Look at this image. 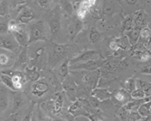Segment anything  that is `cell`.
<instances>
[{
	"label": "cell",
	"instance_id": "cell-1",
	"mask_svg": "<svg viewBox=\"0 0 151 121\" xmlns=\"http://www.w3.org/2000/svg\"><path fill=\"white\" fill-rule=\"evenodd\" d=\"M30 39L29 43H34L36 41H45L46 40V33L45 23L43 21H39L34 24L30 28Z\"/></svg>",
	"mask_w": 151,
	"mask_h": 121
},
{
	"label": "cell",
	"instance_id": "cell-2",
	"mask_svg": "<svg viewBox=\"0 0 151 121\" xmlns=\"http://www.w3.org/2000/svg\"><path fill=\"white\" fill-rule=\"evenodd\" d=\"M20 47L21 46L12 34H1V49L7 50L13 53H17L19 52Z\"/></svg>",
	"mask_w": 151,
	"mask_h": 121
},
{
	"label": "cell",
	"instance_id": "cell-3",
	"mask_svg": "<svg viewBox=\"0 0 151 121\" xmlns=\"http://www.w3.org/2000/svg\"><path fill=\"white\" fill-rule=\"evenodd\" d=\"M100 53L94 50H85L70 60V64L85 62L89 61H97L100 59Z\"/></svg>",
	"mask_w": 151,
	"mask_h": 121
},
{
	"label": "cell",
	"instance_id": "cell-4",
	"mask_svg": "<svg viewBox=\"0 0 151 121\" xmlns=\"http://www.w3.org/2000/svg\"><path fill=\"white\" fill-rule=\"evenodd\" d=\"M58 8L59 6H56L52 10L49 18V29L52 37H55L61 30V19Z\"/></svg>",
	"mask_w": 151,
	"mask_h": 121
},
{
	"label": "cell",
	"instance_id": "cell-5",
	"mask_svg": "<svg viewBox=\"0 0 151 121\" xmlns=\"http://www.w3.org/2000/svg\"><path fill=\"white\" fill-rule=\"evenodd\" d=\"M101 69L88 72L84 76L82 77V82H83L91 90L97 88L100 82V79L101 78Z\"/></svg>",
	"mask_w": 151,
	"mask_h": 121
},
{
	"label": "cell",
	"instance_id": "cell-6",
	"mask_svg": "<svg viewBox=\"0 0 151 121\" xmlns=\"http://www.w3.org/2000/svg\"><path fill=\"white\" fill-rule=\"evenodd\" d=\"M102 64H101L100 61H89L85 62H80V63H74V64H70V70L73 71H95L101 69Z\"/></svg>",
	"mask_w": 151,
	"mask_h": 121
},
{
	"label": "cell",
	"instance_id": "cell-7",
	"mask_svg": "<svg viewBox=\"0 0 151 121\" xmlns=\"http://www.w3.org/2000/svg\"><path fill=\"white\" fill-rule=\"evenodd\" d=\"M49 90V84L45 79H40L31 86V93L34 96L42 97Z\"/></svg>",
	"mask_w": 151,
	"mask_h": 121
},
{
	"label": "cell",
	"instance_id": "cell-8",
	"mask_svg": "<svg viewBox=\"0 0 151 121\" xmlns=\"http://www.w3.org/2000/svg\"><path fill=\"white\" fill-rule=\"evenodd\" d=\"M111 99L114 102L124 106L129 101H130V99L132 98H131L130 93L128 92L125 89H120L111 93Z\"/></svg>",
	"mask_w": 151,
	"mask_h": 121
},
{
	"label": "cell",
	"instance_id": "cell-9",
	"mask_svg": "<svg viewBox=\"0 0 151 121\" xmlns=\"http://www.w3.org/2000/svg\"><path fill=\"white\" fill-rule=\"evenodd\" d=\"M63 88L65 92L66 95L69 97L70 100H73V101L75 100V95H76V91H77V84L74 80H73L71 78H66L63 82Z\"/></svg>",
	"mask_w": 151,
	"mask_h": 121
},
{
	"label": "cell",
	"instance_id": "cell-10",
	"mask_svg": "<svg viewBox=\"0 0 151 121\" xmlns=\"http://www.w3.org/2000/svg\"><path fill=\"white\" fill-rule=\"evenodd\" d=\"M83 28V23L81 19L74 18L71 21L69 26H68V35H69L71 40H73L76 35Z\"/></svg>",
	"mask_w": 151,
	"mask_h": 121
},
{
	"label": "cell",
	"instance_id": "cell-11",
	"mask_svg": "<svg viewBox=\"0 0 151 121\" xmlns=\"http://www.w3.org/2000/svg\"><path fill=\"white\" fill-rule=\"evenodd\" d=\"M35 19V15L32 9L27 6H23L18 14L17 20L21 24H29Z\"/></svg>",
	"mask_w": 151,
	"mask_h": 121
},
{
	"label": "cell",
	"instance_id": "cell-12",
	"mask_svg": "<svg viewBox=\"0 0 151 121\" xmlns=\"http://www.w3.org/2000/svg\"><path fill=\"white\" fill-rule=\"evenodd\" d=\"M14 37L16 38V40L17 41V43L19 44V45L21 47H27V45H28L29 43V39H30V35H28V34H27V32L23 29L22 27H20L19 29H17V31L11 33Z\"/></svg>",
	"mask_w": 151,
	"mask_h": 121
},
{
	"label": "cell",
	"instance_id": "cell-13",
	"mask_svg": "<svg viewBox=\"0 0 151 121\" xmlns=\"http://www.w3.org/2000/svg\"><path fill=\"white\" fill-rule=\"evenodd\" d=\"M68 113H70L73 117H78V116H84L86 117L89 113L84 110V107H82L81 102L80 99H77L73 102V104L68 107Z\"/></svg>",
	"mask_w": 151,
	"mask_h": 121
},
{
	"label": "cell",
	"instance_id": "cell-14",
	"mask_svg": "<svg viewBox=\"0 0 151 121\" xmlns=\"http://www.w3.org/2000/svg\"><path fill=\"white\" fill-rule=\"evenodd\" d=\"M91 96L98 99L101 101H106L111 98V93L107 89L103 88H95L91 91Z\"/></svg>",
	"mask_w": 151,
	"mask_h": 121
},
{
	"label": "cell",
	"instance_id": "cell-15",
	"mask_svg": "<svg viewBox=\"0 0 151 121\" xmlns=\"http://www.w3.org/2000/svg\"><path fill=\"white\" fill-rule=\"evenodd\" d=\"M27 63H28V54H27V47H24L20 52L17 62H16V70H24L26 68Z\"/></svg>",
	"mask_w": 151,
	"mask_h": 121
},
{
	"label": "cell",
	"instance_id": "cell-16",
	"mask_svg": "<svg viewBox=\"0 0 151 121\" xmlns=\"http://www.w3.org/2000/svg\"><path fill=\"white\" fill-rule=\"evenodd\" d=\"M147 15L146 13L142 10H139L138 12H136L133 18H134V24H135V27L142 30L143 28H145V25H146V19H147Z\"/></svg>",
	"mask_w": 151,
	"mask_h": 121
},
{
	"label": "cell",
	"instance_id": "cell-17",
	"mask_svg": "<svg viewBox=\"0 0 151 121\" xmlns=\"http://www.w3.org/2000/svg\"><path fill=\"white\" fill-rule=\"evenodd\" d=\"M68 44H59L56 43L52 44V58L54 59H60L68 49Z\"/></svg>",
	"mask_w": 151,
	"mask_h": 121
},
{
	"label": "cell",
	"instance_id": "cell-18",
	"mask_svg": "<svg viewBox=\"0 0 151 121\" xmlns=\"http://www.w3.org/2000/svg\"><path fill=\"white\" fill-rule=\"evenodd\" d=\"M140 33H141V30L136 28V27H134L132 30H130L129 32H126L125 35L128 37L129 41V44H130V45L132 47L139 44V38H140Z\"/></svg>",
	"mask_w": 151,
	"mask_h": 121
},
{
	"label": "cell",
	"instance_id": "cell-19",
	"mask_svg": "<svg viewBox=\"0 0 151 121\" xmlns=\"http://www.w3.org/2000/svg\"><path fill=\"white\" fill-rule=\"evenodd\" d=\"M55 99L52 101V110L54 114H58L62 111L63 105V100H64V95L63 92H58L55 94Z\"/></svg>",
	"mask_w": 151,
	"mask_h": 121
},
{
	"label": "cell",
	"instance_id": "cell-20",
	"mask_svg": "<svg viewBox=\"0 0 151 121\" xmlns=\"http://www.w3.org/2000/svg\"><path fill=\"white\" fill-rule=\"evenodd\" d=\"M24 73H25L26 79L28 80H31V82H35L36 80L40 79L41 72H39V70L36 68V67H32V68L26 67L24 69Z\"/></svg>",
	"mask_w": 151,
	"mask_h": 121
},
{
	"label": "cell",
	"instance_id": "cell-21",
	"mask_svg": "<svg viewBox=\"0 0 151 121\" xmlns=\"http://www.w3.org/2000/svg\"><path fill=\"white\" fill-rule=\"evenodd\" d=\"M148 100H150L149 98L148 99H143V100H132L129 101L127 104H125L123 107H124L125 109L129 111H138V109L139 107V106L142 103L148 101Z\"/></svg>",
	"mask_w": 151,
	"mask_h": 121
},
{
	"label": "cell",
	"instance_id": "cell-22",
	"mask_svg": "<svg viewBox=\"0 0 151 121\" xmlns=\"http://www.w3.org/2000/svg\"><path fill=\"white\" fill-rule=\"evenodd\" d=\"M69 70H70V60L67 59L61 64V66L58 69V75H59L60 79H62V82H63V80L68 77Z\"/></svg>",
	"mask_w": 151,
	"mask_h": 121
},
{
	"label": "cell",
	"instance_id": "cell-23",
	"mask_svg": "<svg viewBox=\"0 0 151 121\" xmlns=\"http://www.w3.org/2000/svg\"><path fill=\"white\" fill-rule=\"evenodd\" d=\"M150 110H151V101H146L142 103L139 107L138 109V112L142 117H147L150 115Z\"/></svg>",
	"mask_w": 151,
	"mask_h": 121
},
{
	"label": "cell",
	"instance_id": "cell-24",
	"mask_svg": "<svg viewBox=\"0 0 151 121\" xmlns=\"http://www.w3.org/2000/svg\"><path fill=\"white\" fill-rule=\"evenodd\" d=\"M24 100L22 97L21 94H17V95L14 96L13 99V107H12V113H16L20 107L24 105Z\"/></svg>",
	"mask_w": 151,
	"mask_h": 121
},
{
	"label": "cell",
	"instance_id": "cell-25",
	"mask_svg": "<svg viewBox=\"0 0 151 121\" xmlns=\"http://www.w3.org/2000/svg\"><path fill=\"white\" fill-rule=\"evenodd\" d=\"M60 6L68 16H71L74 11V6L70 0H60Z\"/></svg>",
	"mask_w": 151,
	"mask_h": 121
},
{
	"label": "cell",
	"instance_id": "cell-26",
	"mask_svg": "<svg viewBox=\"0 0 151 121\" xmlns=\"http://www.w3.org/2000/svg\"><path fill=\"white\" fill-rule=\"evenodd\" d=\"M135 27L133 16H128L122 22V30L124 32H129Z\"/></svg>",
	"mask_w": 151,
	"mask_h": 121
},
{
	"label": "cell",
	"instance_id": "cell-27",
	"mask_svg": "<svg viewBox=\"0 0 151 121\" xmlns=\"http://www.w3.org/2000/svg\"><path fill=\"white\" fill-rule=\"evenodd\" d=\"M1 82L6 86L9 89L13 90V91H16V89H15V84H14V82H13V79L11 76L7 75V74H4V73H1Z\"/></svg>",
	"mask_w": 151,
	"mask_h": 121
},
{
	"label": "cell",
	"instance_id": "cell-28",
	"mask_svg": "<svg viewBox=\"0 0 151 121\" xmlns=\"http://www.w3.org/2000/svg\"><path fill=\"white\" fill-rule=\"evenodd\" d=\"M89 38H90V41L92 44H97V43L100 42V40L101 38V34L97 29H96L95 27H91L90 29Z\"/></svg>",
	"mask_w": 151,
	"mask_h": 121
},
{
	"label": "cell",
	"instance_id": "cell-29",
	"mask_svg": "<svg viewBox=\"0 0 151 121\" xmlns=\"http://www.w3.org/2000/svg\"><path fill=\"white\" fill-rule=\"evenodd\" d=\"M124 89L131 93L132 91H134L137 89V82H136V79L134 78H129L127 79L125 82H124Z\"/></svg>",
	"mask_w": 151,
	"mask_h": 121
},
{
	"label": "cell",
	"instance_id": "cell-30",
	"mask_svg": "<svg viewBox=\"0 0 151 121\" xmlns=\"http://www.w3.org/2000/svg\"><path fill=\"white\" fill-rule=\"evenodd\" d=\"M136 82H137V89H142L146 93H147L151 89V82H147L142 79H136Z\"/></svg>",
	"mask_w": 151,
	"mask_h": 121
},
{
	"label": "cell",
	"instance_id": "cell-31",
	"mask_svg": "<svg viewBox=\"0 0 151 121\" xmlns=\"http://www.w3.org/2000/svg\"><path fill=\"white\" fill-rule=\"evenodd\" d=\"M116 41L118 43L119 49H122V50H127L129 48V46L130 45L129 39L126 35L119 37V38H116Z\"/></svg>",
	"mask_w": 151,
	"mask_h": 121
},
{
	"label": "cell",
	"instance_id": "cell-32",
	"mask_svg": "<svg viewBox=\"0 0 151 121\" xmlns=\"http://www.w3.org/2000/svg\"><path fill=\"white\" fill-rule=\"evenodd\" d=\"M130 95L133 100H143V99H146L147 93L145 91H143L142 89H136L134 91H132L130 93Z\"/></svg>",
	"mask_w": 151,
	"mask_h": 121
},
{
	"label": "cell",
	"instance_id": "cell-33",
	"mask_svg": "<svg viewBox=\"0 0 151 121\" xmlns=\"http://www.w3.org/2000/svg\"><path fill=\"white\" fill-rule=\"evenodd\" d=\"M145 117H142L138 111H129L127 121H142Z\"/></svg>",
	"mask_w": 151,
	"mask_h": 121
},
{
	"label": "cell",
	"instance_id": "cell-34",
	"mask_svg": "<svg viewBox=\"0 0 151 121\" xmlns=\"http://www.w3.org/2000/svg\"><path fill=\"white\" fill-rule=\"evenodd\" d=\"M11 0H1V16L7 15Z\"/></svg>",
	"mask_w": 151,
	"mask_h": 121
},
{
	"label": "cell",
	"instance_id": "cell-35",
	"mask_svg": "<svg viewBox=\"0 0 151 121\" xmlns=\"http://www.w3.org/2000/svg\"><path fill=\"white\" fill-rule=\"evenodd\" d=\"M0 104H1V107H0L1 109V112H4L8 106V101L6 93L4 90H2V89H1V100H0Z\"/></svg>",
	"mask_w": 151,
	"mask_h": 121
},
{
	"label": "cell",
	"instance_id": "cell-36",
	"mask_svg": "<svg viewBox=\"0 0 151 121\" xmlns=\"http://www.w3.org/2000/svg\"><path fill=\"white\" fill-rule=\"evenodd\" d=\"M129 111L127 110L124 107H122L121 109L118 111V116L120 117L121 121H127V118H128V116H129Z\"/></svg>",
	"mask_w": 151,
	"mask_h": 121
},
{
	"label": "cell",
	"instance_id": "cell-37",
	"mask_svg": "<svg viewBox=\"0 0 151 121\" xmlns=\"http://www.w3.org/2000/svg\"><path fill=\"white\" fill-rule=\"evenodd\" d=\"M151 59V51L150 50H147V49H145L143 50L141 55L139 57V61L141 62H147Z\"/></svg>",
	"mask_w": 151,
	"mask_h": 121
},
{
	"label": "cell",
	"instance_id": "cell-38",
	"mask_svg": "<svg viewBox=\"0 0 151 121\" xmlns=\"http://www.w3.org/2000/svg\"><path fill=\"white\" fill-rule=\"evenodd\" d=\"M9 61H10L9 57L6 54L5 52H3L1 51V55H0V63H1V66H6V65H7L8 62H9Z\"/></svg>",
	"mask_w": 151,
	"mask_h": 121
},
{
	"label": "cell",
	"instance_id": "cell-39",
	"mask_svg": "<svg viewBox=\"0 0 151 121\" xmlns=\"http://www.w3.org/2000/svg\"><path fill=\"white\" fill-rule=\"evenodd\" d=\"M141 72L145 74H151V62H148L142 67Z\"/></svg>",
	"mask_w": 151,
	"mask_h": 121
},
{
	"label": "cell",
	"instance_id": "cell-40",
	"mask_svg": "<svg viewBox=\"0 0 151 121\" xmlns=\"http://www.w3.org/2000/svg\"><path fill=\"white\" fill-rule=\"evenodd\" d=\"M37 3L40 7L42 8H47L51 3V0H37Z\"/></svg>",
	"mask_w": 151,
	"mask_h": 121
},
{
	"label": "cell",
	"instance_id": "cell-41",
	"mask_svg": "<svg viewBox=\"0 0 151 121\" xmlns=\"http://www.w3.org/2000/svg\"><path fill=\"white\" fill-rule=\"evenodd\" d=\"M109 48H111V50H112L114 52L119 50V47L118 45V43L116 41V39H113V40H111V42H109Z\"/></svg>",
	"mask_w": 151,
	"mask_h": 121
},
{
	"label": "cell",
	"instance_id": "cell-42",
	"mask_svg": "<svg viewBox=\"0 0 151 121\" xmlns=\"http://www.w3.org/2000/svg\"><path fill=\"white\" fill-rule=\"evenodd\" d=\"M6 121H20V117H19V114L18 113H12L9 117L6 120Z\"/></svg>",
	"mask_w": 151,
	"mask_h": 121
},
{
	"label": "cell",
	"instance_id": "cell-43",
	"mask_svg": "<svg viewBox=\"0 0 151 121\" xmlns=\"http://www.w3.org/2000/svg\"><path fill=\"white\" fill-rule=\"evenodd\" d=\"M86 117H88L91 121H103L99 116H97L96 114H88L86 116Z\"/></svg>",
	"mask_w": 151,
	"mask_h": 121
},
{
	"label": "cell",
	"instance_id": "cell-44",
	"mask_svg": "<svg viewBox=\"0 0 151 121\" xmlns=\"http://www.w3.org/2000/svg\"><path fill=\"white\" fill-rule=\"evenodd\" d=\"M70 1L72 2V4L73 5V6H74V9H78L80 6H81V5L82 4V2L83 1H85V0H70Z\"/></svg>",
	"mask_w": 151,
	"mask_h": 121
},
{
	"label": "cell",
	"instance_id": "cell-45",
	"mask_svg": "<svg viewBox=\"0 0 151 121\" xmlns=\"http://www.w3.org/2000/svg\"><path fill=\"white\" fill-rule=\"evenodd\" d=\"M32 117H33V114H32V111L29 112L28 114H27L21 121H32Z\"/></svg>",
	"mask_w": 151,
	"mask_h": 121
},
{
	"label": "cell",
	"instance_id": "cell-46",
	"mask_svg": "<svg viewBox=\"0 0 151 121\" xmlns=\"http://www.w3.org/2000/svg\"><path fill=\"white\" fill-rule=\"evenodd\" d=\"M11 3H13L14 6H17L18 4L24 3V0H11Z\"/></svg>",
	"mask_w": 151,
	"mask_h": 121
},
{
	"label": "cell",
	"instance_id": "cell-47",
	"mask_svg": "<svg viewBox=\"0 0 151 121\" xmlns=\"http://www.w3.org/2000/svg\"><path fill=\"white\" fill-rule=\"evenodd\" d=\"M126 3L130 5V6H134L137 4V2H138V0H125Z\"/></svg>",
	"mask_w": 151,
	"mask_h": 121
},
{
	"label": "cell",
	"instance_id": "cell-48",
	"mask_svg": "<svg viewBox=\"0 0 151 121\" xmlns=\"http://www.w3.org/2000/svg\"><path fill=\"white\" fill-rule=\"evenodd\" d=\"M52 121H67V120L66 119H63V118H54Z\"/></svg>",
	"mask_w": 151,
	"mask_h": 121
},
{
	"label": "cell",
	"instance_id": "cell-49",
	"mask_svg": "<svg viewBox=\"0 0 151 121\" xmlns=\"http://www.w3.org/2000/svg\"><path fill=\"white\" fill-rule=\"evenodd\" d=\"M147 28L149 29V30H151V20L148 22V24H147Z\"/></svg>",
	"mask_w": 151,
	"mask_h": 121
},
{
	"label": "cell",
	"instance_id": "cell-50",
	"mask_svg": "<svg viewBox=\"0 0 151 121\" xmlns=\"http://www.w3.org/2000/svg\"><path fill=\"white\" fill-rule=\"evenodd\" d=\"M32 121H36V120H35V117L34 116L32 117Z\"/></svg>",
	"mask_w": 151,
	"mask_h": 121
},
{
	"label": "cell",
	"instance_id": "cell-51",
	"mask_svg": "<svg viewBox=\"0 0 151 121\" xmlns=\"http://www.w3.org/2000/svg\"><path fill=\"white\" fill-rule=\"evenodd\" d=\"M149 49H150V51H151V44L149 45Z\"/></svg>",
	"mask_w": 151,
	"mask_h": 121
},
{
	"label": "cell",
	"instance_id": "cell-52",
	"mask_svg": "<svg viewBox=\"0 0 151 121\" xmlns=\"http://www.w3.org/2000/svg\"><path fill=\"white\" fill-rule=\"evenodd\" d=\"M149 100H150V101H151V96L149 97Z\"/></svg>",
	"mask_w": 151,
	"mask_h": 121
},
{
	"label": "cell",
	"instance_id": "cell-53",
	"mask_svg": "<svg viewBox=\"0 0 151 121\" xmlns=\"http://www.w3.org/2000/svg\"><path fill=\"white\" fill-rule=\"evenodd\" d=\"M150 115H151V110H150Z\"/></svg>",
	"mask_w": 151,
	"mask_h": 121
}]
</instances>
